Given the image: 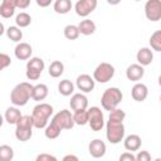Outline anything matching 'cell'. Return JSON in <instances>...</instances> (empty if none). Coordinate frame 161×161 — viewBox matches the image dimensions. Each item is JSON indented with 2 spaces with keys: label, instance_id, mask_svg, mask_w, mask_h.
<instances>
[{
  "label": "cell",
  "instance_id": "31",
  "mask_svg": "<svg viewBox=\"0 0 161 161\" xmlns=\"http://www.w3.org/2000/svg\"><path fill=\"white\" fill-rule=\"evenodd\" d=\"M15 23H16V25H18L19 28H26V26H29L30 23H31V16H30L28 13L21 11V13H19V14L16 15Z\"/></svg>",
  "mask_w": 161,
  "mask_h": 161
},
{
  "label": "cell",
  "instance_id": "15",
  "mask_svg": "<svg viewBox=\"0 0 161 161\" xmlns=\"http://www.w3.org/2000/svg\"><path fill=\"white\" fill-rule=\"evenodd\" d=\"M145 75V69L142 65H140L138 63L137 64H131L127 67L126 69V77L128 80H132V82H138L142 77Z\"/></svg>",
  "mask_w": 161,
  "mask_h": 161
},
{
  "label": "cell",
  "instance_id": "25",
  "mask_svg": "<svg viewBox=\"0 0 161 161\" xmlns=\"http://www.w3.org/2000/svg\"><path fill=\"white\" fill-rule=\"evenodd\" d=\"M72 1L70 0H57L53 5L54 11L57 14H67L72 9Z\"/></svg>",
  "mask_w": 161,
  "mask_h": 161
},
{
  "label": "cell",
  "instance_id": "9",
  "mask_svg": "<svg viewBox=\"0 0 161 161\" xmlns=\"http://www.w3.org/2000/svg\"><path fill=\"white\" fill-rule=\"evenodd\" d=\"M52 122H54L60 130H70L75 125L73 119V114L68 109H62L58 113H55L52 118Z\"/></svg>",
  "mask_w": 161,
  "mask_h": 161
},
{
  "label": "cell",
  "instance_id": "19",
  "mask_svg": "<svg viewBox=\"0 0 161 161\" xmlns=\"http://www.w3.org/2000/svg\"><path fill=\"white\" fill-rule=\"evenodd\" d=\"M123 145H125V148L127 151H138L141 148V145H142V140L138 135H128L125 141H123Z\"/></svg>",
  "mask_w": 161,
  "mask_h": 161
},
{
  "label": "cell",
  "instance_id": "35",
  "mask_svg": "<svg viewBox=\"0 0 161 161\" xmlns=\"http://www.w3.org/2000/svg\"><path fill=\"white\" fill-rule=\"evenodd\" d=\"M35 161H58L55 156L50 153H39L35 158Z\"/></svg>",
  "mask_w": 161,
  "mask_h": 161
},
{
  "label": "cell",
  "instance_id": "5",
  "mask_svg": "<svg viewBox=\"0 0 161 161\" xmlns=\"http://www.w3.org/2000/svg\"><path fill=\"white\" fill-rule=\"evenodd\" d=\"M16 128H15V137L21 141V142H26L31 138L33 136V127H34V121H33V117L26 114V116H23L20 118V121L15 125Z\"/></svg>",
  "mask_w": 161,
  "mask_h": 161
},
{
  "label": "cell",
  "instance_id": "7",
  "mask_svg": "<svg viewBox=\"0 0 161 161\" xmlns=\"http://www.w3.org/2000/svg\"><path fill=\"white\" fill-rule=\"evenodd\" d=\"M44 69V60L38 57H33L26 63V78L29 80H36L39 79L42 72Z\"/></svg>",
  "mask_w": 161,
  "mask_h": 161
},
{
  "label": "cell",
  "instance_id": "22",
  "mask_svg": "<svg viewBox=\"0 0 161 161\" xmlns=\"http://www.w3.org/2000/svg\"><path fill=\"white\" fill-rule=\"evenodd\" d=\"M48 96V87L44 83H39L36 86H34L33 88V94L31 98L34 101H44Z\"/></svg>",
  "mask_w": 161,
  "mask_h": 161
},
{
  "label": "cell",
  "instance_id": "29",
  "mask_svg": "<svg viewBox=\"0 0 161 161\" xmlns=\"http://www.w3.org/2000/svg\"><path fill=\"white\" fill-rule=\"evenodd\" d=\"M60 132H62V130H60L54 122L50 121V123L45 127L44 135H45L47 138H49V140H54V138H57V137L60 135Z\"/></svg>",
  "mask_w": 161,
  "mask_h": 161
},
{
  "label": "cell",
  "instance_id": "33",
  "mask_svg": "<svg viewBox=\"0 0 161 161\" xmlns=\"http://www.w3.org/2000/svg\"><path fill=\"white\" fill-rule=\"evenodd\" d=\"M14 157V150L9 145L0 146V161H11Z\"/></svg>",
  "mask_w": 161,
  "mask_h": 161
},
{
  "label": "cell",
  "instance_id": "16",
  "mask_svg": "<svg viewBox=\"0 0 161 161\" xmlns=\"http://www.w3.org/2000/svg\"><path fill=\"white\" fill-rule=\"evenodd\" d=\"M31 53H33V48L28 43H19V44H16V47L14 49V54L19 60L30 59Z\"/></svg>",
  "mask_w": 161,
  "mask_h": 161
},
{
  "label": "cell",
  "instance_id": "8",
  "mask_svg": "<svg viewBox=\"0 0 161 161\" xmlns=\"http://www.w3.org/2000/svg\"><path fill=\"white\" fill-rule=\"evenodd\" d=\"M88 125L91 127L92 131L94 132H98L103 128L104 126V116H103V112L101 111L99 107H91L88 109Z\"/></svg>",
  "mask_w": 161,
  "mask_h": 161
},
{
  "label": "cell",
  "instance_id": "34",
  "mask_svg": "<svg viewBox=\"0 0 161 161\" xmlns=\"http://www.w3.org/2000/svg\"><path fill=\"white\" fill-rule=\"evenodd\" d=\"M10 64H11L10 57H9L8 54H5V53H1V54H0V68H1V69H5V68L9 67Z\"/></svg>",
  "mask_w": 161,
  "mask_h": 161
},
{
  "label": "cell",
  "instance_id": "28",
  "mask_svg": "<svg viewBox=\"0 0 161 161\" xmlns=\"http://www.w3.org/2000/svg\"><path fill=\"white\" fill-rule=\"evenodd\" d=\"M88 109H80V111H75L74 114H73V119H74V123L78 125V126H84L88 123Z\"/></svg>",
  "mask_w": 161,
  "mask_h": 161
},
{
  "label": "cell",
  "instance_id": "24",
  "mask_svg": "<svg viewBox=\"0 0 161 161\" xmlns=\"http://www.w3.org/2000/svg\"><path fill=\"white\" fill-rule=\"evenodd\" d=\"M58 92H59L62 96L68 97V96L73 94V92H74V84H73L69 79H63V80H60L59 84H58Z\"/></svg>",
  "mask_w": 161,
  "mask_h": 161
},
{
  "label": "cell",
  "instance_id": "17",
  "mask_svg": "<svg viewBox=\"0 0 161 161\" xmlns=\"http://www.w3.org/2000/svg\"><path fill=\"white\" fill-rule=\"evenodd\" d=\"M131 96L136 102H143L148 96V88L143 83H136L131 89Z\"/></svg>",
  "mask_w": 161,
  "mask_h": 161
},
{
  "label": "cell",
  "instance_id": "10",
  "mask_svg": "<svg viewBox=\"0 0 161 161\" xmlns=\"http://www.w3.org/2000/svg\"><path fill=\"white\" fill-rule=\"evenodd\" d=\"M145 15L150 21L161 19V0H148L145 4Z\"/></svg>",
  "mask_w": 161,
  "mask_h": 161
},
{
  "label": "cell",
  "instance_id": "23",
  "mask_svg": "<svg viewBox=\"0 0 161 161\" xmlns=\"http://www.w3.org/2000/svg\"><path fill=\"white\" fill-rule=\"evenodd\" d=\"M78 29H79V33L80 34H83V35H91V34H93L96 31V24L91 19H84V20H82L78 24Z\"/></svg>",
  "mask_w": 161,
  "mask_h": 161
},
{
  "label": "cell",
  "instance_id": "42",
  "mask_svg": "<svg viewBox=\"0 0 161 161\" xmlns=\"http://www.w3.org/2000/svg\"><path fill=\"white\" fill-rule=\"evenodd\" d=\"M153 161H161V157H157V158H155Z\"/></svg>",
  "mask_w": 161,
  "mask_h": 161
},
{
  "label": "cell",
  "instance_id": "12",
  "mask_svg": "<svg viewBox=\"0 0 161 161\" xmlns=\"http://www.w3.org/2000/svg\"><path fill=\"white\" fill-rule=\"evenodd\" d=\"M94 84L96 80L89 75V74H80L77 77L75 80V86L79 91H82L83 93H89L94 89Z\"/></svg>",
  "mask_w": 161,
  "mask_h": 161
},
{
  "label": "cell",
  "instance_id": "14",
  "mask_svg": "<svg viewBox=\"0 0 161 161\" xmlns=\"http://www.w3.org/2000/svg\"><path fill=\"white\" fill-rule=\"evenodd\" d=\"M69 104H70V108L74 112L75 111H80V109H87V107H88V98L83 93H74L70 97Z\"/></svg>",
  "mask_w": 161,
  "mask_h": 161
},
{
  "label": "cell",
  "instance_id": "21",
  "mask_svg": "<svg viewBox=\"0 0 161 161\" xmlns=\"http://www.w3.org/2000/svg\"><path fill=\"white\" fill-rule=\"evenodd\" d=\"M4 117L9 125H16L20 121V118L23 117V114L20 113V111L16 107H9V108H6Z\"/></svg>",
  "mask_w": 161,
  "mask_h": 161
},
{
  "label": "cell",
  "instance_id": "18",
  "mask_svg": "<svg viewBox=\"0 0 161 161\" xmlns=\"http://www.w3.org/2000/svg\"><path fill=\"white\" fill-rule=\"evenodd\" d=\"M136 59H137L138 64L142 65V67L150 65L153 60V53L150 48H146V47L141 48V49H138V52L136 54Z\"/></svg>",
  "mask_w": 161,
  "mask_h": 161
},
{
  "label": "cell",
  "instance_id": "1",
  "mask_svg": "<svg viewBox=\"0 0 161 161\" xmlns=\"http://www.w3.org/2000/svg\"><path fill=\"white\" fill-rule=\"evenodd\" d=\"M125 117L126 113L121 108H116L109 112V117L106 123V137L113 145L119 143L125 137Z\"/></svg>",
  "mask_w": 161,
  "mask_h": 161
},
{
  "label": "cell",
  "instance_id": "11",
  "mask_svg": "<svg viewBox=\"0 0 161 161\" xmlns=\"http://www.w3.org/2000/svg\"><path fill=\"white\" fill-rule=\"evenodd\" d=\"M97 8V0H78L74 5L77 15L86 18Z\"/></svg>",
  "mask_w": 161,
  "mask_h": 161
},
{
  "label": "cell",
  "instance_id": "3",
  "mask_svg": "<svg viewBox=\"0 0 161 161\" xmlns=\"http://www.w3.org/2000/svg\"><path fill=\"white\" fill-rule=\"evenodd\" d=\"M53 114V107L49 103H39L33 108V121H34V127L38 130L45 128L48 126V121L50 116Z\"/></svg>",
  "mask_w": 161,
  "mask_h": 161
},
{
  "label": "cell",
  "instance_id": "38",
  "mask_svg": "<svg viewBox=\"0 0 161 161\" xmlns=\"http://www.w3.org/2000/svg\"><path fill=\"white\" fill-rule=\"evenodd\" d=\"M18 9H26L30 5V0H14Z\"/></svg>",
  "mask_w": 161,
  "mask_h": 161
},
{
  "label": "cell",
  "instance_id": "20",
  "mask_svg": "<svg viewBox=\"0 0 161 161\" xmlns=\"http://www.w3.org/2000/svg\"><path fill=\"white\" fill-rule=\"evenodd\" d=\"M15 1L14 0H3V3L0 4V15L5 19L11 18L15 13Z\"/></svg>",
  "mask_w": 161,
  "mask_h": 161
},
{
  "label": "cell",
  "instance_id": "43",
  "mask_svg": "<svg viewBox=\"0 0 161 161\" xmlns=\"http://www.w3.org/2000/svg\"><path fill=\"white\" fill-rule=\"evenodd\" d=\"M160 102H161V94H160Z\"/></svg>",
  "mask_w": 161,
  "mask_h": 161
},
{
  "label": "cell",
  "instance_id": "13",
  "mask_svg": "<svg viewBox=\"0 0 161 161\" xmlns=\"http://www.w3.org/2000/svg\"><path fill=\"white\" fill-rule=\"evenodd\" d=\"M106 150H107L106 148V143L99 138H94L93 141H91V143L88 146V151H89L91 156L94 157V158L103 157L104 153H106Z\"/></svg>",
  "mask_w": 161,
  "mask_h": 161
},
{
  "label": "cell",
  "instance_id": "37",
  "mask_svg": "<svg viewBox=\"0 0 161 161\" xmlns=\"http://www.w3.org/2000/svg\"><path fill=\"white\" fill-rule=\"evenodd\" d=\"M118 161H136V156L132 152H123L121 153Z\"/></svg>",
  "mask_w": 161,
  "mask_h": 161
},
{
  "label": "cell",
  "instance_id": "32",
  "mask_svg": "<svg viewBox=\"0 0 161 161\" xmlns=\"http://www.w3.org/2000/svg\"><path fill=\"white\" fill-rule=\"evenodd\" d=\"M80 35L79 33V29H78V25H73V24H69L64 28V36L69 40H75L78 39V36Z\"/></svg>",
  "mask_w": 161,
  "mask_h": 161
},
{
  "label": "cell",
  "instance_id": "26",
  "mask_svg": "<svg viewBox=\"0 0 161 161\" xmlns=\"http://www.w3.org/2000/svg\"><path fill=\"white\" fill-rule=\"evenodd\" d=\"M49 75L53 78H58L63 74L64 72V64L60 60H53L49 65Z\"/></svg>",
  "mask_w": 161,
  "mask_h": 161
},
{
  "label": "cell",
  "instance_id": "40",
  "mask_svg": "<svg viewBox=\"0 0 161 161\" xmlns=\"http://www.w3.org/2000/svg\"><path fill=\"white\" fill-rule=\"evenodd\" d=\"M50 3H52V0H36V4L42 8H45V6L50 5Z\"/></svg>",
  "mask_w": 161,
  "mask_h": 161
},
{
  "label": "cell",
  "instance_id": "27",
  "mask_svg": "<svg viewBox=\"0 0 161 161\" xmlns=\"http://www.w3.org/2000/svg\"><path fill=\"white\" fill-rule=\"evenodd\" d=\"M6 36L11 40L19 44V42L23 39V31L20 30L19 26H9L6 29Z\"/></svg>",
  "mask_w": 161,
  "mask_h": 161
},
{
  "label": "cell",
  "instance_id": "39",
  "mask_svg": "<svg viewBox=\"0 0 161 161\" xmlns=\"http://www.w3.org/2000/svg\"><path fill=\"white\" fill-rule=\"evenodd\" d=\"M62 161H79V158L75 156V155H65Z\"/></svg>",
  "mask_w": 161,
  "mask_h": 161
},
{
  "label": "cell",
  "instance_id": "4",
  "mask_svg": "<svg viewBox=\"0 0 161 161\" xmlns=\"http://www.w3.org/2000/svg\"><path fill=\"white\" fill-rule=\"evenodd\" d=\"M122 98H123V94L121 92L119 88L117 87H111V88H107L102 97H101V104H102V108L106 109V111H113L117 108V106L122 102Z\"/></svg>",
  "mask_w": 161,
  "mask_h": 161
},
{
  "label": "cell",
  "instance_id": "41",
  "mask_svg": "<svg viewBox=\"0 0 161 161\" xmlns=\"http://www.w3.org/2000/svg\"><path fill=\"white\" fill-rule=\"evenodd\" d=\"M158 86H160V87H161V74H160V75H158Z\"/></svg>",
  "mask_w": 161,
  "mask_h": 161
},
{
  "label": "cell",
  "instance_id": "36",
  "mask_svg": "<svg viewBox=\"0 0 161 161\" xmlns=\"http://www.w3.org/2000/svg\"><path fill=\"white\" fill-rule=\"evenodd\" d=\"M136 161H151L148 151H138V153L136 155Z\"/></svg>",
  "mask_w": 161,
  "mask_h": 161
},
{
  "label": "cell",
  "instance_id": "6",
  "mask_svg": "<svg viewBox=\"0 0 161 161\" xmlns=\"http://www.w3.org/2000/svg\"><path fill=\"white\" fill-rule=\"evenodd\" d=\"M114 75V67L107 62L99 63L93 72V79L98 83H107Z\"/></svg>",
  "mask_w": 161,
  "mask_h": 161
},
{
  "label": "cell",
  "instance_id": "30",
  "mask_svg": "<svg viewBox=\"0 0 161 161\" xmlns=\"http://www.w3.org/2000/svg\"><path fill=\"white\" fill-rule=\"evenodd\" d=\"M150 47L155 52H161V30H156L150 36Z\"/></svg>",
  "mask_w": 161,
  "mask_h": 161
},
{
  "label": "cell",
  "instance_id": "2",
  "mask_svg": "<svg viewBox=\"0 0 161 161\" xmlns=\"http://www.w3.org/2000/svg\"><path fill=\"white\" fill-rule=\"evenodd\" d=\"M33 88L34 86H31L28 82H21L19 84H16L11 93H10V101L14 106H25L28 103V101L31 98L33 94Z\"/></svg>",
  "mask_w": 161,
  "mask_h": 161
}]
</instances>
